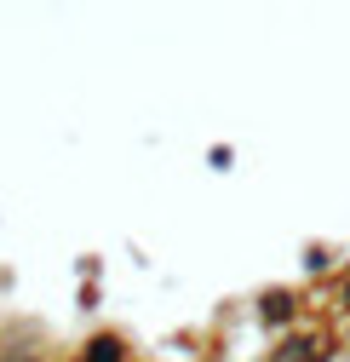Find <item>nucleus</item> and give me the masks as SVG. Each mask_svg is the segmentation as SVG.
I'll return each mask as SVG.
<instances>
[{"instance_id": "nucleus-1", "label": "nucleus", "mask_w": 350, "mask_h": 362, "mask_svg": "<svg viewBox=\"0 0 350 362\" xmlns=\"http://www.w3.org/2000/svg\"><path fill=\"white\" fill-rule=\"evenodd\" d=\"M86 362H121V345H115V339H98V345H92V356H86Z\"/></svg>"}]
</instances>
